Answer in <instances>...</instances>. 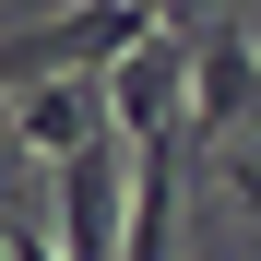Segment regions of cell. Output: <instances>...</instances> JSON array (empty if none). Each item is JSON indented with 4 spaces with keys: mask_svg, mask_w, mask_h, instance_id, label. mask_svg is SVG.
<instances>
[{
    "mask_svg": "<svg viewBox=\"0 0 261 261\" xmlns=\"http://www.w3.org/2000/svg\"><path fill=\"white\" fill-rule=\"evenodd\" d=\"M0 107H12V154H83V143H95V130H107V83L95 71H48V83H24V95H0Z\"/></svg>",
    "mask_w": 261,
    "mask_h": 261,
    "instance_id": "obj_2",
    "label": "cell"
},
{
    "mask_svg": "<svg viewBox=\"0 0 261 261\" xmlns=\"http://www.w3.org/2000/svg\"><path fill=\"white\" fill-rule=\"evenodd\" d=\"M238 202H249V214H261V143H249V154H238Z\"/></svg>",
    "mask_w": 261,
    "mask_h": 261,
    "instance_id": "obj_5",
    "label": "cell"
},
{
    "mask_svg": "<svg viewBox=\"0 0 261 261\" xmlns=\"http://www.w3.org/2000/svg\"><path fill=\"white\" fill-rule=\"evenodd\" d=\"M178 143H190V130H178ZM178 143H143V166H130L119 261H178Z\"/></svg>",
    "mask_w": 261,
    "mask_h": 261,
    "instance_id": "obj_4",
    "label": "cell"
},
{
    "mask_svg": "<svg viewBox=\"0 0 261 261\" xmlns=\"http://www.w3.org/2000/svg\"><path fill=\"white\" fill-rule=\"evenodd\" d=\"M249 119H261V48L249 36H202V60H190V143L249 130Z\"/></svg>",
    "mask_w": 261,
    "mask_h": 261,
    "instance_id": "obj_3",
    "label": "cell"
},
{
    "mask_svg": "<svg viewBox=\"0 0 261 261\" xmlns=\"http://www.w3.org/2000/svg\"><path fill=\"white\" fill-rule=\"evenodd\" d=\"M190 36H143V48H119V71H107V119L130 130V143H178V130H190Z\"/></svg>",
    "mask_w": 261,
    "mask_h": 261,
    "instance_id": "obj_1",
    "label": "cell"
}]
</instances>
